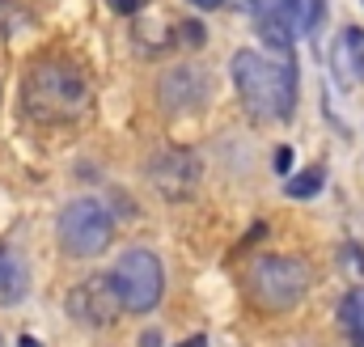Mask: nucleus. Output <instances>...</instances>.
I'll list each match as a JSON object with an SVG mask.
<instances>
[{"instance_id": "f257e3e1", "label": "nucleus", "mask_w": 364, "mask_h": 347, "mask_svg": "<svg viewBox=\"0 0 364 347\" xmlns=\"http://www.w3.org/2000/svg\"><path fill=\"white\" fill-rule=\"evenodd\" d=\"M233 85L242 93V106L255 119H292L296 106V73L288 60H267L259 51L233 55Z\"/></svg>"}, {"instance_id": "f03ea898", "label": "nucleus", "mask_w": 364, "mask_h": 347, "mask_svg": "<svg viewBox=\"0 0 364 347\" xmlns=\"http://www.w3.org/2000/svg\"><path fill=\"white\" fill-rule=\"evenodd\" d=\"M110 237H114V216H110V208L102 199L81 195V199L64 203V212H60V246H64V255L93 259V255H102L110 246Z\"/></svg>"}, {"instance_id": "7ed1b4c3", "label": "nucleus", "mask_w": 364, "mask_h": 347, "mask_svg": "<svg viewBox=\"0 0 364 347\" xmlns=\"http://www.w3.org/2000/svg\"><path fill=\"white\" fill-rule=\"evenodd\" d=\"M85 102V81L68 64H38L26 77V106L38 119H68Z\"/></svg>"}, {"instance_id": "20e7f679", "label": "nucleus", "mask_w": 364, "mask_h": 347, "mask_svg": "<svg viewBox=\"0 0 364 347\" xmlns=\"http://www.w3.org/2000/svg\"><path fill=\"white\" fill-rule=\"evenodd\" d=\"M110 284H114L123 309H132V314H149V309H157V301H161L166 271H161V262H157L153 250H127L123 259L114 262Z\"/></svg>"}, {"instance_id": "39448f33", "label": "nucleus", "mask_w": 364, "mask_h": 347, "mask_svg": "<svg viewBox=\"0 0 364 347\" xmlns=\"http://www.w3.org/2000/svg\"><path fill=\"white\" fill-rule=\"evenodd\" d=\"M309 288V267L301 259H259L250 267V297L263 305V309H292Z\"/></svg>"}, {"instance_id": "423d86ee", "label": "nucleus", "mask_w": 364, "mask_h": 347, "mask_svg": "<svg viewBox=\"0 0 364 347\" xmlns=\"http://www.w3.org/2000/svg\"><path fill=\"white\" fill-rule=\"evenodd\" d=\"M199 178L203 170L191 149H161L157 157H149V182L166 199H191L199 191Z\"/></svg>"}, {"instance_id": "0eeeda50", "label": "nucleus", "mask_w": 364, "mask_h": 347, "mask_svg": "<svg viewBox=\"0 0 364 347\" xmlns=\"http://www.w3.org/2000/svg\"><path fill=\"white\" fill-rule=\"evenodd\" d=\"M68 314H73L81 326H110V322L123 314V301H119L110 275H90V279H81V284L68 292Z\"/></svg>"}, {"instance_id": "6e6552de", "label": "nucleus", "mask_w": 364, "mask_h": 347, "mask_svg": "<svg viewBox=\"0 0 364 347\" xmlns=\"http://www.w3.org/2000/svg\"><path fill=\"white\" fill-rule=\"evenodd\" d=\"M331 68H335V81L339 85H360L364 81V30L348 26L339 30L335 47H331Z\"/></svg>"}, {"instance_id": "1a4fd4ad", "label": "nucleus", "mask_w": 364, "mask_h": 347, "mask_svg": "<svg viewBox=\"0 0 364 347\" xmlns=\"http://www.w3.org/2000/svg\"><path fill=\"white\" fill-rule=\"evenodd\" d=\"M208 97V77L199 73V68H174V73H166V81H161V102L170 106V110H191V106H199Z\"/></svg>"}, {"instance_id": "9d476101", "label": "nucleus", "mask_w": 364, "mask_h": 347, "mask_svg": "<svg viewBox=\"0 0 364 347\" xmlns=\"http://www.w3.org/2000/svg\"><path fill=\"white\" fill-rule=\"evenodd\" d=\"M30 292V271L13 250H0V305H17Z\"/></svg>"}, {"instance_id": "9b49d317", "label": "nucleus", "mask_w": 364, "mask_h": 347, "mask_svg": "<svg viewBox=\"0 0 364 347\" xmlns=\"http://www.w3.org/2000/svg\"><path fill=\"white\" fill-rule=\"evenodd\" d=\"M339 318H343V331H348L352 347H364V292H360V288L343 297V305H339Z\"/></svg>"}, {"instance_id": "f8f14e48", "label": "nucleus", "mask_w": 364, "mask_h": 347, "mask_svg": "<svg viewBox=\"0 0 364 347\" xmlns=\"http://www.w3.org/2000/svg\"><path fill=\"white\" fill-rule=\"evenodd\" d=\"M322 178H326V174L314 166V170H301L296 178H288V186H284V191H288L292 199H309V195H318V191H322Z\"/></svg>"}, {"instance_id": "ddd939ff", "label": "nucleus", "mask_w": 364, "mask_h": 347, "mask_svg": "<svg viewBox=\"0 0 364 347\" xmlns=\"http://www.w3.org/2000/svg\"><path fill=\"white\" fill-rule=\"evenodd\" d=\"M178 38L186 43V47H199V43H203V26H199V21H186V26L178 30Z\"/></svg>"}, {"instance_id": "4468645a", "label": "nucleus", "mask_w": 364, "mask_h": 347, "mask_svg": "<svg viewBox=\"0 0 364 347\" xmlns=\"http://www.w3.org/2000/svg\"><path fill=\"white\" fill-rule=\"evenodd\" d=\"M322 21V0H309V13H305V30H318Z\"/></svg>"}, {"instance_id": "2eb2a0df", "label": "nucleus", "mask_w": 364, "mask_h": 347, "mask_svg": "<svg viewBox=\"0 0 364 347\" xmlns=\"http://www.w3.org/2000/svg\"><path fill=\"white\" fill-rule=\"evenodd\" d=\"M110 4H114L119 13H127V17H132V13H140V9H144L149 0H110Z\"/></svg>"}, {"instance_id": "dca6fc26", "label": "nucleus", "mask_w": 364, "mask_h": 347, "mask_svg": "<svg viewBox=\"0 0 364 347\" xmlns=\"http://www.w3.org/2000/svg\"><path fill=\"white\" fill-rule=\"evenodd\" d=\"M288 166H292V149L284 144V149L275 153V170H279V174H288Z\"/></svg>"}, {"instance_id": "f3484780", "label": "nucleus", "mask_w": 364, "mask_h": 347, "mask_svg": "<svg viewBox=\"0 0 364 347\" xmlns=\"http://www.w3.org/2000/svg\"><path fill=\"white\" fill-rule=\"evenodd\" d=\"M140 347H161V335H157V331H144V339H140Z\"/></svg>"}, {"instance_id": "a211bd4d", "label": "nucleus", "mask_w": 364, "mask_h": 347, "mask_svg": "<svg viewBox=\"0 0 364 347\" xmlns=\"http://www.w3.org/2000/svg\"><path fill=\"white\" fill-rule=\"evenodd\" d=\"M191 4H195V9H220L225 0H191Z\"/></svg>"}, {"instance_id": "6ab92c4d", "label": "nucleus", "mask_w": 364, "mask_h": 347, "mask_svg": "<svg viewBox=\"0 0 364 347\" xmlns=\"http://www.w3.org/2000/svg\"><path fill=\"white\" fill-rule=\"evenodd\" d=\"M182 347H208V339H203V335H191V339H186Z\"/></svg>"}, {"instance_id": "aec40b11", "label": "nucleus", "mask_w": 364, "mask_h": 347, "mask_svg": "<svg viewBox=\"0 0 364 347\" xmlns=\"http://www.w3.org/2000/svg\"><path fill=\"white\" fill-rule=\"evenodd\" d=\"M17 347H43V343H38V339H30V335H26V339H21V343H17Z\"/></svg>"}, {"instance_id": "412c9836", "label": "nucleus", "mask_w": 364, "mask_h": 347, "mask_svg": "<svg viewBox=\"0 0 364 347\" xmlns=\"http://www.w3.org/2000/svg\"><path fill=\"white\" fill-rule=\"evenodd\" d=\"M0 347H4V339H0Z\"/></svg>"}]
</instances>
